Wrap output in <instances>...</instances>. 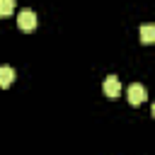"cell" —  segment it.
<instances>
[{
	"label": "cell",
	"instance_id": "cell-2",
	"mask_svg": "<svg viewBox=\"0 0 155 155\" xmlns=\"http://www.w3.org/2000/svg\"><path fill=\"white\" fill-rule=\"evenodd\" d=\"M126 94H128V102H131V104H136V107H138V104H143V102H145V97H148V94H145V87H143L140 82H131V85H128V90H126Z\"/></svg>",
	"mask_w": 155,
	"mask_h": 155
},
{
	"label": "cell",
	"instance_id": "cell-5",
	"mask_svg": "<svg viewBox=\"0 0 155 155\" xmlns=\"http://www.w3.org/2000/svg\"><path fill=\"white\" fill-rule=\"evenodd\" d=\"M140 41L143 44H155V24H143L140 27Z\"/></svg>",
	"mask_w": 155,
	"mask_h": 155
},
{
	"label": "cell",
	"instance_id": "cell-4",
	"mask_svg": "<svg viewBox=\"0 0 155 155\" xmlns=\"http://www.w3.org/2000/svg\"><path fill=\"white\" fill-rule=\"evenodd\" d=\"M15 80V70L10 65H0V87H10Z\"/></svg>",
	"mask_w": 155,
	"mask_h": 155
},
{
	"label": "cell",
	"instance_id": "cell-1",
	"mask_svg": "<svg viewBox=\"0 0 155 155\" xmlns=\"http://www.w3.org/2000/svg\"><path fill=\"white\" fill-rule=\"evenodd\" d=\"M17 24H19V29H22V31H34V29H36V24H39V19H36V15H34V10H29V7H24V10H19V17H17Z\"/></svg>",
	"mask_w": 155,
	"mask_h": 155
},
{
	"label": "cell",
	"instance_id": "cell-6",
	"mask_svg": "<svg viewBox=\"0 0 155 155\" xmlns=\"http://www.w3.org/2000/svg\"><path fill=\"white\" fill-rule=\"evenodd\" d=\"M15 12V2L12 0H0V15H10Z\"/></svg>",
	"mask_w": 155,
	"mask_h": 155
},
{
	"label": "cell",
	"instance_id": "cell-7",
	"mask_svg": "<svg viewBox=\"0 0 155 155\" xmlns=\"http://www.w3.org/2000/svg\"><path fill=\"white\" fill-rule=\"evenodd\" d=\"M150 114H153V119H155V104H153V109H150Z\"/></svg>",
	"mask_w": 155,
	"mask_h": 155
},
{
	"label": "cell",
	"instance_id": "cell-3",
	"mask_svg": "<svg viewBox=\"0 0 155 155\" xmlns=\"http://www.w3.org/2000/svg\"><path fill=\"white\" fill-rule=\"evenodd\" d=\"M102 90H104V94H107L109 99H116L119 92H121V82H119V78H116V75H107Z\"/></svg>",
	"mask_w": 155,
	"mask_h": 155
}]
</instances>
